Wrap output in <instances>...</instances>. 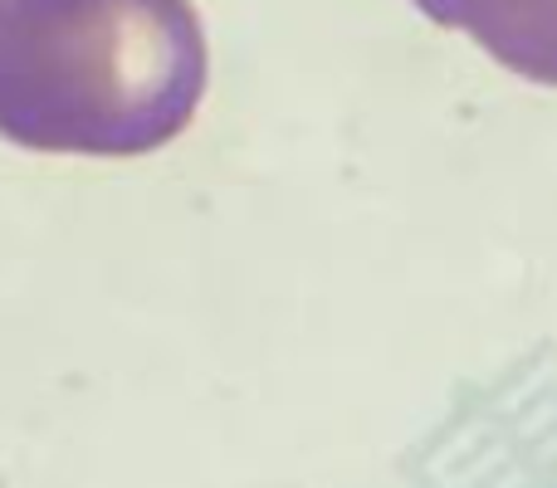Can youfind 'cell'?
<instances>
[{"instance_id":"cell-1","label":"cell","mask_w":557,"mask_h":488,"mask_svg":"<svg viewBox=\"0 0 557 488\" xmlns=\"http://www.w3.org/2000/svg\"><path fill=\"white\" fill-rule=\"evenodd\" d=\"M191 0H0V137L54 157H147L206 98Z\"/></svg>"},{"instance_id":"cell-2","label":"cell","mask_w":557,"mask_h":488,"mask_svg":"<svg viewBox=\"0 0 557 488\" xmlns=\"http://www.w3.org/2000/svg\"><path fill=\"white\" fill-rule=\"evenodd\" d=\"M425 20L465 29L529 84L557 88V0H411Z\"/></svg>"}]
</instances>
